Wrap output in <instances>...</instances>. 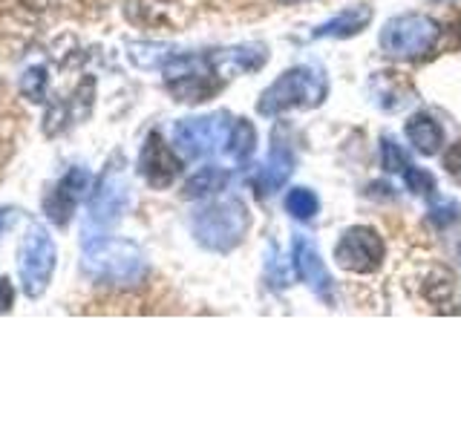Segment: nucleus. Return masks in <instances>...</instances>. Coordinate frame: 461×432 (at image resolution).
<instances>
[{"instance_id": "f257e3e1", "label": "nucleus", "mask_w": 461, "mask_h": 432, "mask_svg": "<svg viewBox=\"0 0 461 432\" xmlns=\"http://www.w3.org/2000/svg\"><path fill=\"white\" fill-rule=\"evenodd\" d=\"M329 95V81L321 69L312 67H294L283 72V76L266 86V93L257 101L259 115H280L285 110H312L321 107Z\"/></svg>"}, {"instance_id": "f03ea898", "label": "nucleus", "mask_w": 461, "mask_h": 432, "mask_svg": "<svg viewBox=\"0 0 461 432\" xmlns=\"http://www.w3.org/2000/svg\"><path fill=\"white\" fill-rule=\"evenodd\" d=\"M251 216L240 199H216L194 213V237L208 251H230L249 234Z\"/></svg>"}, {"instance_id": "7ed1b4c3", "label": "nucleus", "mask_w": 461, "mask_h": 432, "mask_svg": "<svg viewBox=\"0 0 461 432\" xmlns=\"http://www.w3.org/2000/svg\"><path fill=\"white\" fill-rule=\"evenodd\" d=\"M84 271L110 285H136L144 277V256L133 242L124 239H86Z\"/></svg>"}, {"instance_id": "20e7f679", "label": "nucleus", "mask_w": 461, "mask_h": 432, "mask_svg": "<svg viewBox=\"0 0 461 432\" xmlns=\"http://www.w3.org/2000/svg\"><path fill=\"white\" fill-rule=\"evenodd\" d=\"M441 38L438 21H432L429 14L407 12L389 21L381 29V50L386 55L398 58V61H415L436 50V43Z\"/></svg>"}, {"instance_id": "39448f33", "label": "nucleus", "mask_w": 461, "mask_h": 432, "mask_svg": "<svg viewBox=\"0 0 461 432\" xmlns=\"http://www.w3.org/2000/svg\"><path fill=\"white\" fill-rule=\"evenodd\" d=\"M220 69L213 64V55H176L165 67L167 90L176 95V101L199 104L220 90Z\"/></svg>"}, {"instance_id": "423d86ee", "label": "nucleus", "mask_w": 461, "mask_h": 432, "mask_svg": "<svg viewBox=\"0 0 461 432\" xmlns=\"http://www.w3.org/2000/svg\"><path fill=\"white\" fill-rule=\"evenodd\" d=\"M386 256L384 239L378 237V230L369 225H355L346 228L343 237L335 245V263L343 271L352 274H372L378 271Z\"/></svg>"}, {"instance_id": "0eeeda50", "label": "nucleus", "mask_w": 461, "mask_h": 432, "mask_svg": "<svg viewBox=\"0 0 461 432\" xmlns=\"http://www.w3.org/2000/svg\"><path fill=\"white\" fill-rule=\"evenodd\" d=\"M55 271V242L43 228H32L21 245V280L29 297L47 292Z\"/></svg>"}, {"instance_id": "6e6552de", "label": "nucleus", "mask_w": 461, "mask_h": 432, "mask_svg": "<svg viewBox=\"0 0 461 432\" xmlns=\"http://www.w3.org/2000/svg\"><path fill=\"white\" fill-rule=\"evenodd\" d=\"M228 139V122L225 112L220 115H205V119H187L179 122L173 130V141L182 150L185 158H199L213 153L220 144Z\"/></svg>"}, {"instance_id": "1a4fd4ad", "label": "nucleus", "mask_w": 461, "mask_h": 432, "mask_svg": "<svg viewBox=\"0 0 461 432\" xmlns=\"http://www.w3.org/2000/svg\"><path fill=\"white\" fill-rule=\"evenodd\" d=\"M139 173L150 187H156V191H162V187L173 184V179L182 173V158L170 150V144H165V139L158 136L156 130L141 144Z\"/></svg>"}, {"instance_id": "9d476101", "label": "nucleus", "mask_w": 461, "mask_h": 432, "mask_svg": "<svg viewBox=\"0 0 461 432\" xmlns=\"http://www.w3.org/2000/svg\"><path fill=\"white\" fill-rule=\"evenodd\" d=\"M124 205H127V182L115 167H107L90 199V220L98 225L115 222L122 216Z\"/></svg>"}, {"instance_id": "9b49d317", "label": "nucleus", "mask_w": 461, "mask_h": 432, "mask_svg": "<svg viewBox=\"0 0 461 432\" xmlns=\"http://www.w3.org/2000/svg\"><path fill=\"white\" fill-rule=\"evenodd\" d=\"M90 187V173L81 170V167H72L67 176L58 182L50 196L43 199V208H47V216L55 222V225H67L72 211H76L81 194Z\"/></svg>"}, {"instance_id": "f8f14e48", "label": "nucleus", "mask_w": 461, "mask_h": 432, "mask_svg": "<svg viewBox=\"0 0 461 432\" xmlns=\"http://www.w3.org/2000/svg\"><path fill=\"white\" fill-rule=\"evenodd\" d=\"M292 263H294L297 277L306 283L317 297L329 302L331 300V277H329V271L323 266L321 254L314 251V245L309 239H303V237L294 239V245H292Z\"/></svg>"}, {"instance_id": "ddd939ff", "label": "nucleus", "mask_w": 461, "mask_h": 432, "mask_svg": "<svg viewBox=\"0 0 461 432\" xmlns=\"http://www.w3.org/2000/svg\"><path fill=\"white\" fill-rule=\"evenodd\" d=\"M294 170V156H292V148L288 144H274L271 148V156L266 158V165L259 167V176L254 179V187H257V196H271L274 191H280L283 182L292 176Z\"/></svg>"}, {"instance_id": "4468645a", "label": "nucleus", "mask_w": 461, "mask_h": 432, "mask_svg": "<svg viewBox=\"0 0 461 432\" xmlns=\"http://www.w3.org/2000/svg\"><path fill=\"white\" fill-rule=\"evenodd\" d=\"M369 23H372V6L355 4V6H346L343 12H338L331 21L317 26L314 38H352L357 32H364Z\"/></svg>"}, {"instance_id": "2eb2a0df", "label": "nucleus", "mask_w": 461, "mask_h": 432, "mask_svg": "<svg viewBox=\"0 0 461 432\" xmlns=\"http://www.w3.org/2000/svg\"><path fill=\"white\" fill-rule=\"evenodd\" d=\"M213 55V64L220 69L222 78L230 76H242V72H254L266 64V47H230V50H220V52H211Z\"/></svg>"}, {"instance_id": "dca6fc26", "label": "nucleus", "mask_w": 461, "mask_h": 432, "mask_svg": "<svg viewBox=\"0 0 461 432\" xmlns=\"http://www.w3.org/2000/svg\"><path fill=\"white\" fill-rule=\"evenodd\" d=\"M407 139H410V144L421 156H432V153L441 150L444 130H441V124L436 119H432V115L418 112V115H412V119L407 122Z\"/></svg>"}, {"instance_id": "f3484780", "label": "nucleus", "mask_w": 461, "mask_h": 432, "mask_svg": "<svg viewBox=\"0 0 461 432\" xmlns=\"http://www.w3.org/2000/svg\"><path fill=\"white\" fill-rule=\"evenodd\" d=\"M225 184H228V173L222 167H202L199 173H194V176L185 182L182 196L185 199H202L208 194L222 191Z\"/></svg>"}, {"instance_id": "a211bd4d", "label": "nucleus", "mask_w": 461, "mask_h": 432, "mask_svg": "<svg viewBox=\"0 0 461 432\" xmlns=\"http://www.w3.org/2000/svg\"><path fill=\"white\" fill-rule=\"evenodd\" d=\"M228 144H230L228 150H230V156H234L237 165L249 162V158L254 156V150H257V130H254V124L249 119H237V124L230 127Z\"/></svg>"}, {"instance_id": "6ab92c4d", "label": "nucleus", "mask_w": 461, "mask_h": 432, "mask_svg": "<svg viewBox=\"0 0 461 432\" xmlns=\"http://www.w3.org/2000/svg\"><path fill=\"white\" fill-rule=\"evenodd\" d=\"M424 297L436 306L438 311H453L450 302L456 297V280L450 271H438L424 283Z\"/></svg>"}, {"instance_id": "aec40b11", "label": "nucleus", "mask_w": 461, "mask_h": 432, "mask_svg": "<svg viewBox=\"0 0 461 432\" xmlns=\"http://www.w3.org/2000/svg\"><path fill=\"white\" fill-rule=\"evenodd\" d=\"M285 211L294 216L300 222H309L314 220V213L321 211V199H317L314 191L309 187H292V191L285 194Z\"/></svg>"}, {"instance_id": "412c9836", "label": "nucleus", "mask_w": 461, "mask_h": 432, "mask_svg": "<svg viewBox=\"0 0 461 432\" xmlns=\"http://www.w3.org/2000/svg\"><path fill=\"white\" fill-rule=\"evenodd\" d=\"M403 179H407V187L418 196H432V191H436V179H432L429 173L421 170V167L410 165L407 170H403Z\"/></svg>"}, {"instance_id": "4be33fe9", "label": "nucleus", "mask_w": 461, "mask_h": 432, "mask_svg": "<svg viewBox=\"0 0 461 432\" xmlns=\"http://www.w3.org/2000/svg\"><path fill=\"white\" fill-rule=\"evenodd\" d=\"M381 165H384L386 173H401V176H403V170L410 167L407 156H403V153L398 150V144H393L389 139L381 141Z\"/></svg>"}, {"instance_id": "5701e85b", "label": "nucleus", "mask_w": 461, "mask_h": 432, "mask_svg": "<svg viewBox=\"0 0 461 432\" xmlns=\"http://www.w3.org/2000/svg\"><path fill=\"white\" fill-rule=\"evenodd\" d=\"M43 86H47V69H43V67H32L23 76V81H21V90L32 101H41Z\"/></svg>"}, {"instance_id": "b1692460", "label": "nucleus", "mask_w": 461, "mask_h": 432, "mask_svg": "<svg viewBox=\"0 0 461 432\" xmlns=\"http://www.w3.org/2000/svg\"><path fill=\"white\" fill-rule=\"evenodd\" d=\"M429 220L436 225H441V228H447V225H453V222L461 220V208L456 205V202L444 199V202H438V205L429 208Z\"/></svg>"}, {"instance_id": "393cba45", "label": "nucleus", "mask_w": 461, "mask_h": 432, "mask_svg": "<svg viewBox=\"0 0 461 432\" xmlns=\"http://www.w3.org/2000/svg\"><path fill=\"white\" fill-rule=\"evenodd\" d=\"M12 302H14V292H12V285L9 280L0 277V314H6L12 309Z\"/></svg>"}, {"instance_id": "a878e982", "label": "nucleus", "mask_w": 461, "mask_h": 432, "mask_svg": "<svg viewBox=\"0 0 461 432\" xmlns=\"http://www.w3.org/2000/svg\"><path fill=\"white\" fill-rule=\"evenodd\" d=\"M277 4H283V6H294V4H306V0H277Z\"/></svg>"}, {"instance_id": "bb28decb", "label": "nucleus", "mask_w": 461, "mask_h": 432, "mask_svg": "<svg viewBox=\"0 0 461 432\" xmlns=\"http://www.w3.org/2000/svg\"><path fill=\"white\" fill-rule=\"evenodd\" d=\"M456 35H458V40H461V18H458V23H456Z\"/></svg>"}]
</instances>
